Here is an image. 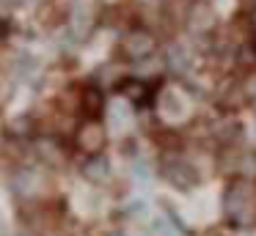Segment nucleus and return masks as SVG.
Returning <instances> with one entry per match:
<instances>
[{
    "label": "nucleus",
    "instance_id": "20e7f679",
    "mask_svg": "<svg viewBox=\"0 0 256 236\" xmlns=\"http://www.w3.org/2000/svg\"><path fill=\"white\" fill-rule=\"evenodd\" d=\"M166 176H168L171 184L179 187V190H188V187H193L196 181H198L193 165H188V162H171V168H166Z\"/></svg>",
    "mask_w": 256,
    "mask_h": 236
},
{
    "label": "nucleus",
    "instance_id": "39448f33",
    "mask_svg": "<svg viewBox=\"0 0 256 236\" xmlns=\"http://www.w3.org/2000/svg\"><path fill=\"white\" fill-rule=\"evenodd\" d=\"M122 93L130 99V102L140 104V102L146 99V82H140V80H124V85H122Z\"/></svg>",
    "mask_w": 256,
    "mask_h": 236
},
{
    "label": "nucleus",
    "instance_id": "423d86ee",
    "mask_svg": "<svg viewBox=\"0 0 256 236\" xmlns=\"http://www.w3.org/2000/svg\"><path fill=\"white\" fill-rule=\"evenodd\" d=\"M83 173L91 181H102V176L108 173V162L102 157H88V162L83 165Z\"/></svg>",
    "mask_w": 256,
    "mask_h": 236
},
{
    "label": "nucleus",
    "instance_id": "f03ea898",
    "mask_svg": "<svg viewBox=\"0 0 256 236\" xmlns=\"http://www.w3.org/2000/svg\"><path fill=\"white\" fill-rule=\"evenodd\" d=\"M78 146L86 154H91V157H96V151H102V146H105V126H102V121H83L80 124Z\"/></svg>",
    "mask_w": 256,
    "mask_h": 236
},
{
    "label": "nucleus",
    "instance_id": "7ed1b4c3",
    "mask_svg": "<svg viewBox=\"0 0 256 236\" xmlns=\"http://www.w3.org/2000/svg\"><path fill=\"white\" fill-rule=\"evenodd\" d=\"M78 110L88 121L100 118L102 110H105V93H102V88H96V85L83 88V91H80V99H78Z\"/></svg>",
    "mask_w": 256,
    "mask_h": 236
},
{
    "label": "nucleus",
    "instance_id": "f257e3e1",
    "mask_svg": "<svg viewBox=\"0 0 256 236\" xmlns=\"http://www.w3.org/2000/svg\"><path fill=\"white\" fill-rule=\"evenodd\" d=\"M157 41L149 30H130L127 36L122 38V55L130 60H140V58H149L154 52Z\"/></svg>",
    "mask_w": 256,
    "mask_h": 236
},
{
    "label": "nucleus",
    "instance_id": "0eeeda50",
    "mask_svg": "<svg viewBox=\"0 0 256 236\" xmlns=\"http://www.w3.org/2000/svg\"><path fill=\"white\" fill-rule=\"evenodd\" d=\"M250 22H254V27H256V8L250 11Z\"/></svg>",
    "mask_w": 256,
    "mask_h": 236
}]
</instances>
